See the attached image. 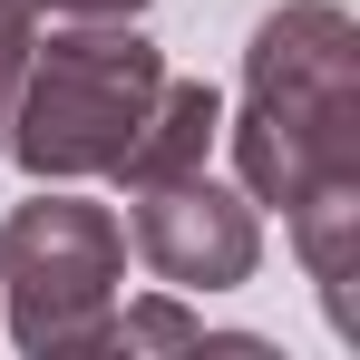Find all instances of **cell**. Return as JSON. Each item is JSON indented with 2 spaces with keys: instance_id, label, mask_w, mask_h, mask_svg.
I'll return each instance as SVG.
<instances>
[{
  "instance_id": "7a4b0ae2",
  "label": "cell",
  "mask_w": 360,
  "mask_h": 360,
  "mask_svg": "<svg viewBox=\"0 0 360 360\" xmlns=\"http://www.w3.org/2000/svg\"><path fill=\"white\" fill-rule=\"evenodd\" d=\"M166 88V59L156 39H136L127 20H78L49 49H30V78H20V108H10V156L39 185H78V176H117L136 117L156 108Z\"/></svg>"
},
{
  "instance_id": "52a82bcc",
  "label": "cell",
  "mask_w": 360,
  "mask_h": 360,
  "mask_svg": "<svg viewBox=\"0 0 360 360\" xmlns=\"http://www.w3.org/2000/svg\"><path fill=\"white\" fill-rule=\"evenodd\" d=\"M30 49H39V0H0V136H10V108H20Z\"/></svg>"
},
{
  "instance_id": "ba28073f",
  "label": "cell",
  "mask_w": 360,
  "mask_h": 360,
  "mask_svg": "<svg viewBox=\"0 0 360 360\" xmlns=\"http://www.w3.org/2000/svg\"><path fill=\"white\" fill-rule=\"evenodd\" d=\"M39 10H68V20H127V10H146V0H39Z\"/></svg>"
},
{
  "instance_id": "8992f818",
  "label": "cell",
  "mask_w": 360,
  "mask_h": 360,
  "mask_svg": "<svg viewBox=\"0 0 360 360\" xmlns=\"http://www.w3.org/2000/svg\"><path fill=\"white\" fill-rule=\"evenodd\" d=\"M108 351H263V341L205 331V311H185V302H127V311H108Z\"/></svg>"
},
{
  "instance_id": "6da1fadb",
  "label": "cell",
  "mask_w": 360,
  "mask_h": 360,
  "mask_svg": "<svg viewBox=\"0 0 360 360\" xmlns=\"http://www.w3.org/2000/svg\"><path fill=\"white\" fill-rule=\"evenodd\" d=\"M234 166L253 205H283L360 176V30L341 0H283L243 49Z\"/></svg>"
},
{
  "instance_id": "3957f363",
  "label": "cell",
  "mask_w": 360,
  "mask_h": 360,
  "mask_svg": "<svg viewBox=\"0 0 360 360\" xmlns=\"http://www.w3.org/2000/svg\"><path fill=\"white\" fill-rule=\"evenodd\" d=\"M127 283V234L108 205L78 195H39L0 224V302H10V341L39 360L108 351V311Z\"/></svg>"
},
{
  "instance_id": "277c9868",
  "label": "cell",
  "mask_w": 360,
  "mask_h": 360,
  "mask_svg": "<svg viewBox=\"0 0 360 360\" xmlns=\"http://www.w3.org/2000/svg\"><path fill=\"white\" fill-rule=\"evenodd\" d=\"M127 195H136V214H127L136 263H146L166 292H234V283H253L263 224H253V205L224 195L205 166H195V176H166V185H127Z\"/></svg>"
},
{
  "instance_id": "5b68a950",
  "label": "cell",
  "mask_w": 360,
  "mask_h": 360,
  "mask_svg": "<svg viewBox=\"0 0 360 360\" xmlns=\"http://www.w3.org/2000/svg\"><path fill=\"white\" fill-rule=\"evenodd\" d=\"M214 136H224V98L205 88V78H166L156 88V108L136 117L117 156V185H166V176H195L205 156H214Z\"/></svg>"
}]
</instances>
